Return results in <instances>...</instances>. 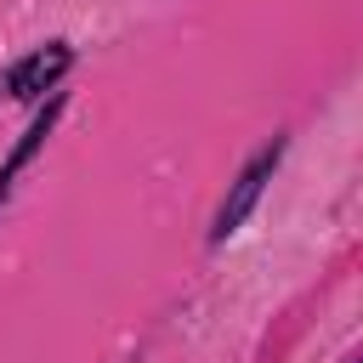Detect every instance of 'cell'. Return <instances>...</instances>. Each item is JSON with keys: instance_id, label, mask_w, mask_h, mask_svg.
I'll use <instances>...</instances> for the list:
<instances>
[{"instance_id": "3", "label": "cell", "mask_w": 363, "mask_h": 363, "mask_svg": "<svg viewBox=\"0 0 363 363\" xmlns=\"http://www.w3.org/2000/svg\"><path fill=\"white\" fill-rule=\"evenodd\" d=\"M57 108H62V102H57V96H51V102H45V113H40V119H34V125H28V130H23V142H17V147H11V159H6V164H0V199H6V193H11V176H17V170H23V164H28V159H34V153H40V142H45V136H51V119H57Z\"/></svg>"}, {"instance_id": "2", "label": "cell", "mask_w": 363, "mask_h": 363, "mask_svg": "<svg viewBox=\"0 0 363 363\" xmlns=\"http://www.w3.org/2000/svg\"><path fill=\"white\" fill-rule=\"evenodd\" d=\"M68 62H74L68 45H45V51L23 57V62L6 74V96H40V91H51V85L68 74Z\"/></svg>"}, {"instance_id": "1", "label": "cell", "mask_w": 363, "mask_h": 363, "mask_svg": "<svg viewBox=\"0 0 363 363\" xmlns=\"http://www.w3.org/2000/svg\"><path fill=\"white\" fill-rule=\"evenodd\" d=\"M278 159H284V142H272V147H261L244 170H238V182H233V193H227V204L216 210V238H227V233H238L244 227V216L255 210V199H261V187H267V176L278 170Z\"/></svg>"}]
</instances>
